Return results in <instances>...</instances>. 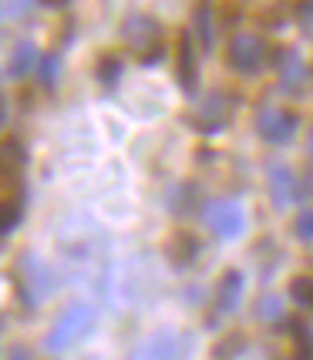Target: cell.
Listing matches in <instances>:
<instances>
[{
  "instance_id": "cell-1",
  "label": "cell",
  "mask_w": 313,
  "mask_h": 360,
  "mask_svg": "<svg viewBox=\"0 0 313 360\" xmlns=\"http://www.w3.org/2000/svg\"><path fill=\"white\" fill-rule=\"evenodd\" d=\"M91 323H94V310L91 303H84V300H75V303H68L61 310V316L51 323V330L44 333V347L47 354H61L68 347H75L81 337H88L91 333Z\"/></svg>"
},
{
  "instance_id": "cell-2",
  "label": "cell",
  "mask_w": 313,
  "mask_h": 360,
  "mask_svg": "<svg viewBox=\"0 0 313 360\" xmlns=\"http://www.w3.org/2000/svg\"><path fill=\"white\" fill-rule=\"evenodd\" d=\"M122 41H125L141 64H158L165 54V41H162V27L155 17L148 14H128L122 20Z\"/></svg>"
},
{
  "instance_id": "cell-3",
  "label": "cell",
  "mask_w": 313,
  "mask_h": 360,
  "mask_svg": "<svg viewBox=\"0 0 313 360\" xmlns=\"http://www.w3.org/2000/svg\"><path fill=\"white\" fill-rule=\"evenodd\" d=\"M226 61H229V68H233L236 75L253 78V75H260V71L267 68L269 47L260 34H246V31L233 34V41H229V47H226Z\"/></svg>"
},
{
  "instance_id": "cell-4",
  "label": "cell",
  "mask_w": 313,
  "mask_h": 360,
  "mask_svg": "<svg viewBox=\"0 0 313 360\" xmlns=\"http://www.w3.org/2000/svg\"><path fill=\"white\" fill-rule=\"evenodd\" d=\"M203 222L209 226V233L219 239H239L246 233V209L236 199H212L203 205Z\"/></svg>"
},
{
  "instance_id": "cell-5",
  "label": "cell",
  "mask_w": 313,
  "mask_h": 360,
  "mask_svg": "<svg viewBox=\"0 0 313 360\" xmlns=\"http://www.w3.org/2000/svg\"><path fill=\"white\" fill-rule=\"evenodd\" d=\"M297 128H300V118L290 108L263 105V108L256 111V131H260V139L269 141V145H286V141H293Z\"/></svg>"
},
{
  "instance_id": "cell-6",
  "label": "cell",
  "mask_w": 313,
  "mask_h": 360,
  "mask_svg": "<svg viewBox=\"0 0 313 360\" xmlns=\"http://www.w3.org/2000/svg\"><path fill=\"white\" fill-rule=\"evenodd\" d=\"M186 357V337L175 330H155L135 344L128 360H182Z\"/></svg>"
},
{
  "instance_id": "cell-7",
  "label": "cell",
  "mask_w": 313,
  "mask_h": 360,
  "mask_svg": "<svg viewBox=\"0 0 313 360\" xmlns=\"http://www.w3.org/2000/svg\"><path fill=\"white\" fill-rule=\"evenodd\" d=\"M267 188H269V199H273V205H290L297 202V199H303L310 188H307V182L303 179H297V172L290 169V165H283V162H273L267 169Z\"/></svg>"
},
{
  "instance_id": "cell-8",
  "label": "cell",
  "mask_w": 313,
  "mask_h": 360,
  "mask_svg": "<svg viewBox=\"0 0 313 360\" xmlns=\"http://www.w3.org/2000/svg\"><path fill=\"white\" fill-rule=\"evenodd\" d=\"M175 78H179V88H182L189 98L199 91V54H196V37H192V31H182V34H179Z\"/></svg>"
},
{
  "instance_id": "cell-9",
  "label": "cell",
  "mask_w": 313,
  "mask_h": 360,
  "mask_svg": "<svg viewBox=\"0 0 313 360\" xmlns=\"http://www.w3.org/2000/svg\"><path fill=\"white\" fill-rule=\"evenodd\" d=\"M229 115H233V108H229V98L226 94H209L203 105L196 108V115H192V125L199 128V131H205V135H212V131H219L226 122H229Z\"/></svg>"
},
{
  "instance_id": "cell-10",
  "label": "cell",
  "mask_w": 313,
  "mask_h": 360,
  "mask_svg": "<svg viewBox=\"0 0 313 360\" xmlns=\"http://www.w3.org/2000/svg\"><path fill=\"white\" fill-rule=\"evenodd\" d=\"M273 68H276V78H280L283 91H300L303 81H307V64L293 47H283L273 54Z\"/></svg>"
},
{
  "instance_id": "cell-11",
  "label": "cell",
  "mask_w": 313,
  "mask_h": 360,
  "mask_svg": "<svg viewBox=\"0 0 313 360\" xmlns=\"http://www.w3.org/2000/svg\"><path fill=\"white\" fill-rule=\"evenodd\" d=\"M246 293V276L239 273V269H226L216 283V300H212V307H216V314L226 316L233 314L236 307H239V300Z\"/></svg>"
},
{
  "instance_id": "cell-12",
  "label": "cell",
  "mask_w": 313,
  "mask_h": 360,
  "mask_svg": "<svg viewBox=\"0 0 313 360\" xmlns=\"http://www.w3.org/2000/svg\"><path fill=\"white\" fill-rule=\"evenodd\" d=\"M165 256H169V263L175 269H189L196 259H199V239L186 229H175L169 236V243H165Z\"/></svg>"
},
{
  "instance_id": "cell-13",
  "label": "cell",
  "mask_w": 313,
  "mask_h": 360,
  "mask_svg": "<svg viewBox=\"0 0 313 360\" xmlns=\"http://www.w3.org/2000/svg\"><path fill=\"white\" fill-rule=\"evenodd\" d=\"M189 31H192V37L199 41V47H203V51H212V41H216V24H212V0H199V4H196Z\"/></svg>"
},
{
  "instance_id": "cell-14",
  "label": "cell",
  "mask_w": 313,
  "mask_h": 360,
  "mask_svg": "<svg viewBox=\"0 0 313 360\" xmlns=\"http://www.w3.org/2000/svg\"><path fill=\"white\" fill-rule=\"evenodd\" d=\"M37 64H41V54H37L34 41H17L14 51H11V61H7V75L11 78H27L31 71H37Z\"/></svg>"
},
{
  "instance_id": "cell-15",
  "label": "cell",
  "mask_w": 313,
  "mask_h": 360,
  "mask_svg": "<svg viewBox=\"0 0 313 360\" xmlns=\"http://www.w3.org/2000/svg\"><path fill=\"white\" fill-rule=\"evenodd\" d=\"M122 75H125V61H122V54L105 51V54L98 58V64H94V78L101 81L105 88H115V84L122 81Z\"/></svg>"
},
{
  "instance_id": "cell-16",
  "label": "cell",
  "mask_w": 313,
  "mask_h": 360,
  "mask_svg": "<svg viewBox=\"0 0 313 360\" xmlns=\"http://www.w3.org/2000/svg\"><path fill=\"white\" fill-rule=\"evenodd\" d=\"M256 320H263V323H280L283 320V297L267 293V297L256 300Z\"/></svg>"
},
{
  "instance_id": "cell-17",
  "label": "cell",
  "mask_w": 313,
  "mask_h": 360,
  "mask_svg": "<svg viewBox=\"0 0 313 360\" xmlns=\"http://www.w3.org/2000/svg\"><path fill=\"white\" fill-rule=\"evenodd\" d=\"M290 300L300 310H313V276H293L290 280Z\"/></svg>"
},
{
  "instance_id": "cell-18",
  "label": "cell",
  "mask_w": 313,
  "mask_h": 360,
  "mask_svg": "<svg viewBox=\"0 0 313 360\" xmlns=\"http://www.w3.org/2000/svg\"><path fill=\"white\" fill-rule=\"evenodd\" d=\"M169 205L175 209V216H189L196 205H199V188L196 186H179L172 192V199H169Z\"/></svg>"
},
{
  "instance_id": "cell-19",
  "label": "cell",
  "mask_w": 313,
  "mask_h": 360,
  "mask_svg": "<svg viewBox=\"0 0 313 360\" xmlns=\"http://www.w3.org/2000/svg\"><path fill=\"white\" fill-rule=\"evenodd\" d=\"M20 212H24L20 202H14V199H0V239L11 236L17 226H20Z\"/></svg>"
},
{
  "instance_id": "cell-20",
  "label": "cell",
  "mask_w": 313,
  "mask_h": 360,
  "mask_svg": "<svg viewBox=\"0 0 313 360\" xmlns=\"http://www.w3.org/2000/svg\"><path fill=\"white\" fill-rule=\"evenodd\" d=\"M58 75H61V54H41V64H37V78L44 88H54L58 84Z\"/></svg>"
},
{
  "instance_id": "cell-21",
  "label": "cell",
  "mask_w": 313,
  "mask_h": 360,
  "mask_svg": "<svg viewBox=\"0 0 313 360\" xmlns=\"http://www.w3.org/2000/svg\"><path fill=\"white\" fill-rule=\"evenodd\" d=\"M246 347V337L243 333H229L226 340H219L216 344V360H233V357H239V350Z\"/></svg>"
},
{
  "instance_id": "cell-22",
  "label": "cell",
  "mask_w": 313,
  "mask_h": 360,
  "mask_svg": "<svg viewBox=\"0 0 313 360\" xmlns=\"http://www.w3.org/2000/svg\"><path fill=\"white\" fill-rule=\"evenodd\" d=\"M293 236L300 243H313V209H303L297 219H293Z\"/></svg>"
},
{
  "instance_id": "cell-23",
  "label": "cell",
  "mask_w": 313,
  "mask_h": 360,
  "mask_svg": "<svg viewBox=\"0 0 313 360\" xmlns=\"http://www.w3.org/2000/svg\"><path fill=\"white\" fill-rule=\"evenodd\" d=\"M297 20H300V27H303V31L313 34V0H300Z\"/></svg>"
},
{
  "instance_id": "cell-24",
  "label": "cell",
  "mask_w": 313,
  "mask_h": 360,
  "mask_svg": "<svg viewBox=\"0 0 313 360\" xmlns=\"http://www.w3.org/2000/svg\"><path fill=\"white\" fill-rule=\"evenodd\" d=\"M7 360H31V350H27V347H11V350H7Z\"/></svg>"
},
{
  "instance_id": "cell-25",
  "label": "cell",
  "mask_w": 313,
  "mask_h": 360,
  "mask_svg": "<svg viewBox=\"0 0 313 360\" xmlns=\"http://www.w3.org/2000/svg\"><path fill=\"white\" fill-rule=\"evenodd\" d=\"M4 122H7V101H4V94H0V128H4Z\"/></svg>"
},
{
  "instance_id": "cell-26",
  "label": "cell",
  "mask_w": 313,
  "mask_h": 360,
  "mask_svg": "<svg viewBox=\"0 0 313 360\" xmlns=\"http://www.w3.org/2000/svg\"><path fill=\"white\" fill-rule=\"evenodd\" d=\"M41 4H44V7H64L68 0H41Z\"/></svg>"
},
{
  "instance_id": "cell-27",
  "label": "cell",
  "mask_w": 313,
  "mask_h": 360,
  "mask_svg": "<svg viewBox=\"0 0 313 360\" xmlns=\"http://www.w3.org/2000/svg\"><path fill=\"white\" fill-rule=\"evenodd\" d=\"M307 152H310V158H313V125H310V135H307Z\"/></svg>"
},
{
  "instance_id": "cell-28",
  "label": "cell",
  "mask_w": 313,
  "mask_h": 360,
  "mask_svg": "<svg viewBox=\"0 0 313 360\" xmlns=\"http://www.w3.org/2000/svg\"><path fill=\"white\" fill-rule=\"evenodd\" d=\"M310 333H313V327H310Z\"/></svg>"
}]
</instances>
